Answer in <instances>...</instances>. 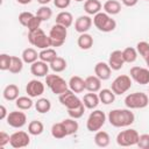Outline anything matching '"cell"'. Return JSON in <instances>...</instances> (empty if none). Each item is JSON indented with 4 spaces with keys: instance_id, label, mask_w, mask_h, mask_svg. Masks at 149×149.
Here are the masks:
<instances>
[{
    "instance_id": "cell-8",
    "label": "cell",
    "mask_w": 149,
    "mask_h": 149,
    "mask_svg": "<svg viewBox=\"0 0 149 149\" xmlns=\"http://www.w3.org/2000/svg\"><path fill=\"white\" fill-rule=\"evenodd\" d=\"M139 133L135 129L128 128L126 130L120 132L116 135V143L120 147H130V146H135L137 144L139 141Z\"/></svg>"
},
{
    "instance_id": "cell-39",
    "label": "cell",
    "mask_w": 149,
    "mask_h": 149,
    "mask_svg": "<svg viewBox=\"0 0 149 149\" xmlns=\"http://www.w3.org/2000/svg\"><path fill=\"white\" fill-rule=\"evenodd\" d=\"M35 15L38 16L42 21H48V20H50L51 16H52V10H51V8H49L47 5H44V6H41V7L37 9V12H36Z\"/></svg>"
},
{
    "instance_id": "cell-24",
    "label": "cell",
    "mask_w": 149,
    "mask_h": 149,
    "mask_svg": "<svg viewBox=\"0 0 149 149\" xmlns=\"http://www.w3.org/2000/svg\"><path fill=\"white\" fill-rule=\"evenodd\" d=\"M102 8L108 15H116L121 12V3L118 0H107L104 3Z\"/></svg>"
},
{
    "instance_id": "cell-40",
    "label": "cell",
    "mask_w": 149,
    "mask_h": 149,
    "mask_svg": "<svg viewBox=\"0 0 149 149\" xmlns=\"http://www.w3.org/2000/svg\"><path fill=\"white\" fill-rule=\"evenodd\" d=\"M85 105L81 102L79 106H77V107H74V108H71V109H68V114H69V116L70 118H72V119H79V118H81L83 115H84V112H85Z\"/></svg>"
},
{
    "instance_id": "cell-29",
    "label": "cell",
    "mask_w": 149,
    "mask_h": 149,
    "mask_svg": "<svg viewBox=\"0 0 149 149\" xmlns=\"http://www.w3.org/2000/svg\"><path fill=\"white\" fill-rule=\"evenodd\" d=\"M56 57H57V52L52 48H47V49H43L38 52V58L41 61L48 63V64H50Z\"/></svg>"
},
{
    "instance_id": "cell-4",
    "label": "cell",
    "mask_w": 149,
    "mask_h": 149,
    "mask_svg": "<svg viewBox=\"0 0 149 149\" xmlns=\"http://www.w3.org/2000/svg\"><path fill=\"white\" fill-rule=\"evenodd\" d=\"M148 104H149V98L143 92H134L125 98V105L129 109L144 108L148 106Z\"/></svg>"
},
{
    "instance_id": "cell-23",
    "label": "cell",
    "mask_w": 149,
    "mask_h": 149,
    "mask_svg": "<svg viewBox=\"0 0 149 149\" xmlns=\"http://www.w3.org/2000/svg\"><path fill=\"white\" fill-rule=\"evenodd\" d=\"M101 2L99 0H85L84 10L87 15H95L101 10Z\"/></svg>"
},
{
    "instance_id": "cell-7",
    "label": "cell",
    "mask_w": 149,
    "mask_h": 149,
    "mask_svg": "<svg viewBox=\"0 0 149 149\" xmlns=\"http://www.w3.org/2000/svg\"><path fill=\"white\" fill-rule=\"evenodd\" d=\"M49 36L51 40V47H62L68 36V28L58 23H55L49 31Z\"/></svg>"
},
{
    "instance_id": "cell-13",
    "label": "cell",
    "mask_w": 149,
    "mask_h": 149,
    "mask_svg": "<svg viewBox=\"0 0 149 149\" xmlns=\"http://www.w3.org/2000/svg\"><path fill=\"white\" fill-rule=\"evenodd\" d=\"M7 123L13 127V128H21L27 123V115L23 112H19V111H14L8 113L7 116Z\"/></svg>"
},
{
    "instance_id": "cell-10",
    "label": "cell",
    "mask_w": 149,
    "mask_h": 149,
    "mask_svg": "<svg viewBox=\"0 0 149 149\" xmlns=\"http://www.w3.org/2000/svg\"><path fill=\"white\" fill-rule=\"evenodd\" d=\"M59 102L63 106H65L68 109H71V108H74V107L79 106L83 101L74 94L73 91H71L69 88L65 92H63L62 94H59Z\"/></svg>"
},
{
    "instance_id": "cell-47",
    "label": "cell",
    "mask_w": 149,
    "mask_h": 149,
    "mask_svg": "<svg viewBox=\"0 0 149 149\" xmlns=\"http://www.w3.org/2000/svg\"><path fill=\"white\" fill-rule=\"evenodd\" d=\"M10 135H8L5 132H0V148H3L7 143H9Z\"/></svg>"
},
{
    "instance_id": "cell-19",
    "label": "cell",
    "mask_w": 149,
    "mask_h": 149,
    "mask_svg": "<svg viewBox=\"0 0 149 149\" xmlns=\"http://www.w3.org/2000/svg\"><path fill=\"white\" fill-rule=\"evenodd\" d=\"M85 88L88 92H99L101 90V79L99 77L88 76L85 78Z\"/></svg>"
},
{
    "instance_id": "cell-32",
    "label": "cell",
    "mask_w": 149,
    "mask_h": 149,
    "mask_svg": "<svg viewBox=\"0 0 149 149\" xmlns=\"http://www.w3.org/2000/svg\"><path fill=\"white\" fill-rule=\"evenodd\" d=\"M50 69L54 71V72H56V73H58V72H62V71H64L65 69H66V61H65V58H63V57H59V56H57L50 64Z\"/></svg>"
},
{
    "instance_id": "cell-2",
    "label": "cell",
    "mask_w": 149,
    "mask_h": 149,
    "mask_svg": "<svg viewBox=\"0 0 149 149\" xmlns=\"http://www.w3.org/2000/svg\"><path fill=\"white\" fill-rule=\"evenodd\" d=\"M93 24L99 31L102 33H109L116 28L115 20L112 19V16L105 12H99L93 16Z\"/></svg>"
},
{
    "instance_id": "cell-30",
    "label": "cell",
    "mask_w": 149,
    "mask_h": 149,
    "mask_svg": "<svg viewBox=\"0 0 149 149\" xmlns=\"http://www.w3.org/2000/svg\"><path fill=\"white\" fill-rule=\"evenodd\" d=\"M99 99H100V102H102L105 105H109V104L114 102L115 93L109 88H102L99 91Z\"/></svg>"
},
{
    "instance_id": "cell-53",
    "label": "cell",
    "mask_w": 149,
    "mask_h": 149,
    "mask_svg": "<svg viewBox=\"0 0 149 149\" xmlns=\"http://www.w3.org/2000/svg\"><path fill=\"white\" fill-rule=\"evenodd\" d=\"M74 1H77V2H80V1H84V0H74Z\"/></svg>"
},
{
    "instance_id": "cell-28",
    "label": "cell",
    "mask_w": 149,
    "mask_h": 149,
    "mask_svg": "<svg viewBox=\"0 0 149 149\" xmlns=\"http://www.w3.org/2000/svg\"><path fill=\"white\" fill-rule=\"evenodd\" d=\"M21 58L23 59L24 63H27V64H33L34 62L37 61L38 54H37V51H36L34 48H27V49H24V50L22 51Z\"/></svg>"
},
{
    "instance_id": "cell-36",
    "label": "cell",
    "mask_w": 149,
    "mask_h": 149,
    "mask_svg": "<svg viewBox=\"0 0 149 149\" xmlns=\"http://www.w3.org/2000/svg\"><path fill=\"white\" fill-rule=\"evenodd\" d=\"M35 108L38 113H48L51 109V102L47 98H40L35 102Z\"/></svg>"
},
{
    "instance_id": "cell-12",
    "label": "cell",
    "mask_w": 149,
    "mask_h": 149,
    "mask_svg": "<svg viewBox=\"0 0 149 149\" xmlns=\"http://www.w3.org/2000/svg\"><path fill=\"white\" fill-rule=\"evenodd\" d=\"M130 78L140 85L149 84V69L141 66H133L129 71Z\"/></svg>"
},
{
    "instance_id": "cell-9",
    "label": "cell",
    "mask_w": 149,
    "mask_h": 149,
    "mask_svg": "<svg viewBox=\"0 0 149 149\" xmlns=\"http://www.w3.org/2000/svg\"><path fill=\"white\" fill-rule=\"evenodd\" d=\"M132 87V78L127 74H120L118 76L111 85V90L115 93V95H121L126 93Z\"/></svg>"
},
{
    "instance_id": "cell-51",
    "label": "cell",
    "mask_w": 149,
    "mask_h": 149,
    "mask_svg": "<svg viewBox=\"0 0 149 149\" xmlns=\"http://www.w3.org/2000/svg\"><path fill=\"white\" fill-rule=\"evenodd\" d=\"M50 1H51V0H37V2H38V3H41L42 6H44V5H48Z\"/></svg>"
},
{
    "instance_id": "cell-11",
    "label": "cell",
    "mask_w": 149,
    "mask_h": 149,
    "mask_svg": "<svg viewBox=\"0 0 149 149\" xmlns=\"http://www.w3.org/2000/svg\"><path fill=\"white\" fill-rule=\"evenodd\" d=\"M30 142V137H29V133H26L23 130H17L15 133H13L10 135V140H9V144L15 148H24L29 144Z\"/></svg>"
},
{
    "instance_id": "cell-41",
    "label": "cell",
    "mask_w": 149,
    "mask_h": 149,
    "mask_svg": "<svg viewBox=\"0 0 149 149\" xmlns=\"http://www.w3.org/2000/svg\"><path fill=\"white\" fill-rule=\"evenodd\" d=\"M136 50L137 52L142 56L143 59L148 58L149 57V42H146V41H141L136 44Z\"/></svg>"
},
{
    "instance_id": "cell-45",
    "label": "cell",
    "mask_w": 149,
    "mask_h": 149,
    "mask_svg": "<svg viewBox=\"0 0 149 149\" xmlns=\"http://www.w3.org/2000/svg\"><path fill=\"white\" fill-rule=\"evenodd\" d=\"M41 23H42V20H41L38 16H36V15H35V16L30 20V22L28 23V26H27L28 31H31V30L38 29V28H40V26H41Z\"/></svg>"
},
{
    "instance_id": "cell-15",
    "label": "cell",
    "mask_w": 149,
    "mask_h": 149,
    "mask_svg": "<svg viewBox=\"0 0 149 149\" xmlns=\"http://www.w3.org/2000/svg\"><path fill=\"white\" fill-rule=\"evenodd\" d=\"M125 59H123V55L121 50H114L111 52L109 57H108V65L111 66L112 70L118 71L120 69H122L123 64H125Z\"/></svg>"
},
{
    "instance_id": "cell-54",
    "label": "cell",
    "mask_w": 149,
    "mask_h": 149,
    "mask_svg": "<svg viewBox=\"0 0 149 149\" xmlns=\"http://www.w3.org/2000/svg\"><path fill=\"white\" fill-rule=\"evenodd\" d=\"M146 1H149V0H146Z\"/></svg>"
},
{
    "instance_id": "cell-48",
    "label": "cell",
    "mask_w": 149,
    "mask_h": 149,
    "mask_svg": "<svg viewBox=\"0 0 149 149\" xmlns=\"http://www.w3.org/2000/svg\"><path fill=\"white\" fill-rule=\"evenodd\" d=\"M7 116H8L7 109L3 105H1L0 106V120H5V119H7Z\"/></svg>"
},
{
    "instance_id": "cell-5",
    "label": "cell",
    "mask_w": 149,
    "mask_h": 149,
    "mask_svg": "<svg viewBox=\"0 0 149 149\" xmlns=\"http://www.w3.org/2000/svg\"><path fill=\"white\" fill-rule=\"evenodd\" d=\"M45 84L51 90L52 93L59 95L66 90H69V83H66L61 76L58 74H47L45 76Z\"/></svg>"
},
{
    "instance_id": "cell-33",
    "label": "cell",
    "mask_w": 149,
    "mask_h": 149,
    "mask_svg": "<svg viewBox=\"0 0 149 149\" xmlns=\"http://www.w3.org/2000/svg\"><path fill=\"white\" fill-rule=\"evenodd\" d=\"M23 59L17 57V56H12V61H10V66H9V72L13 74L20 73L23 69Z\"/></svg>"
},
{
    "instance_id": "cell-1",
    "label": "cell",
    "mask_w": 149,
    "mask_h": 149,
    "mask_svg": "<svg viewBox=\"0 0 149 149\" xmlns=\"http://www.w3.org/2000/svg\"><path fill=\"white\" fill-rule=\"evenodd\" d=\"M108 121L113 127L122 128L134 123L135 115L129 108H116L108 113Z\"/></svg>"
},
{
    "instance_id": "cell-42",
    "label": "cell",
    "mask_w": 149,
    "mask_h": 149,
    "mask_svg": "<svg viewBox=\"0 0 149 149\" xmlns=\"http://www.w3.org/2000/svg\"><path fill=\"white\" fill-rule=\"evenodd\" d=\"M10 61H12V56H9L7 54H1L0 55V70H2V71L9 70Z\"/></svg>"
},
{
    "instance_id": "cell-6",
    "label": "cell",
    "mask_w": 149,
    "mask_h": 149,
    "mask_svg": "<svg viewBox=\"0 0 149 149\" xmlns=\"http://www.w3.org/2000/svg\"><path fill=\"white\" fill-rule=\"evenodd\" d=\"M106 122V115L100 109H94L93 112L90 113L87 121H86V128L88 132L95 133L101 129V127Z\"/></svg>"
},
{
    "instance_id": "cell-3",
    "label": "cell",
    "mask_w": 149,
    "mask_h": 149,
    "mask_svg": "<svg viewBox=\"0 0 149 149\" xmlns=\"http://www.w3.org/2000/svg\"><path fill=\"white\" fill-rule=\"evenodd\" d=\"M28 41H29V43L31 45H34V47H36V48H38L41 50L51 47L50 36L47 35L41 28L29 31L28 33Z\"/></svg>"
},
{
    "instance_id": "cell-17",
    "label": "cell",
    "mask_w": 149,
    "mask_h": 149,
    "mask_svg": "<svg viewBox=\"0 0 149 149\" xmlns=\"http://www.w3.org/2000/svg\"><path fill=\"white\" fill-rule=\"evenodd\" d=\"M49 65L48 63L43 62V61H36L30 65V72L33 76L35 77H45L49 72Z\"/></svg>"
},
{
    "instance_id": "cell-20",
    "label": "cell",
    "mask_w": 149,
    "mask_h": 149,
    "mask_svg": "<svg viewBox=\"0 0 149 149\" xmlns=\"http://www.w3.org/2000/svg\"><path fill=\"white\" fill-rule=\"evenodd\" d=\"M69 88L74 93H81L85 88V79L79 76H72L69 80Z\"/></svg>"
},
{
    "instance_id": "cell-31",
    "label": "cell",
    "mask_w": 149,
    "mask_h": 149,
    "mask_svg": "<svg viewBox=\"0 0 149 149\" xmlns=\"http://www.w3.org/2000/svg\"><path fill=\"white\" fill-rule=\"evenodd\" d=\"M51 135L55 137V139H64L65 136H68V133H66V129L63 125V122H57V123H54L52 127H51Z\"/></svg>"
},
{
    "instance_id": "cell-50",
    "label": "cell",
    "mask_w": 149,
    "mask_h": 149,
    "mask_svg": "<svg viewBox=\"0 0 149 149\" xmlns=\"http://www.w3.org/2000/svg\"><path fill=\"white\" fill-rule=\"evenodd\" d=\"M19 3H21V5H28V3H30L33 0H16Z\"/></svg>"
},
{
    "instance_id": "cell-25",
    "label": "cell",
    "mask_w": 149,
    "mask_h": 149,
    "mask_svg": "<svg viewBox=\"0 0 149 149\" xmlns=\"http://www.w3.org/2000/svg\"><path fill=\"white\" fill-rule=\"evenodd\" d=\"M56 23H58L61 26H64L65 28H69L73 23V16H72V14L70 12L62 10L56 16Z\"/></svg>"
},
{
    "instance_id": "cell-38",
    "label": "cell",
    "mask_w": 149,
    "mask_h": 149,
    "mask_svg": "<svg viewBox=\"0 0 149 149\" xmlns=\"http://www.w3.org/2000/svg\"><path fill=\"white\" fill-rule=\"evenodd\" d=\"M65 129H66V133L68 135H72L74 133H77L78 128H79V125L78 122L76 121V119H72V118H69V119H65L62 121Z\"/></svg>"
},
{
    "instance_id": "cell-37",
    "label": "cell",
    "mask_w": 149,
    "mask_h": 149,
    "mask_svg": "<svg viewBox=\"0 0 149 149\" xmlns=\"http://www.w3.org/2000/svg\"><path fill=\"white\" fill-rule=\"evenodd\" d=\"M137 50L133 47H127L126 49L122 50V55H123V59L126 63H134L137 58Z\"/></svg>"
},
{
    "instance_id": "cell-52",
    "label": "cell",
    "mask_w": 149,
    "mask_h": 149,
    "mask_svg": "<svg viewBox=\"0 0 149 149\" xmlns=\"http://www.w3.org/2000/svg\"><path fill=\"white\" fill-rule=\"evenodd\" d=\"M144 61H146V64H147V66H148V69H149V57H148V58H146Z\"/></svg>"
},
{
    "instance_id": "cell-44",
    "label": "cell",
    "mask_w": 149,
    "mask_h": 149,
    "mask_svg": "<svg viewBox=\"0 0 149 149\" xmlns=\"http://www.w3.org/2000/svg\"><path fill=\"white\" fill-rule=\"evenodd\" d=\"M141 149H149V134H142L139 136V141L136 144Z\"/></svg>"
},
{
    "instance_id": "cell-22",
    "label": "cell",
    "mask_w": 149,
    "mask_h": 149,
    "mask_svg": "<svg viewBox=\"0 0 149 149\" xmlns=\"http://www.w3.org/2000/svg\"><path fill=\"white\" fill-rule=\"evenodd\" d=\"M19 93H20V90H19V86L15 85V84H9L7 85L5 88H3V92H2V95L6 100L8 101H14L19 98Z\"/></svg>"
},
{
    "instance_id": "cell-34",
    "label": "cell",
    "mask_w": 149,
    "mask_h": 149,
    "mask_svg": "<svg viewBox=\"0 0 149 149\" xmlns=\"http://www.w3.org/2000/svg\"><path fill=\"white\" fill-rule=\"evenodd\" d=\"M44 130V126L41 121L38 120H33L29 122L28 125V133L30 135H34V136H37V135H41Z\"/></svg>"
},
{
    "instance_id": "cell-18",
    "label": "cell",
    "mask_w": 149,
    "mask_h": 149,
    "mask_svg": "<svg viewBox=\"0 0 149 149\" xmlns=\"http://www.w3.org/2000/svg\"><path fill=\"white\" fill-rule=\"evenodd\" d=\"M94 73L97 77H99L101 80H107L111 77L112 73V69L108 65V63L105 62H98L94 65Z\"/></svg>"
},
{
    "instance_id": "cell-26",
    "label": "cell",
    "mask_w": 149,
    "mask_h": 149,
    "mask_svg": "<svg viewBox=\"0 0 149 149\" xmlns=\"http://www.w3.org/2000/svg\"><path fill=\"white\" fill-rule=\"evenodd\" d=\"M77 44L81 50H88L93 45V37L87 33H83L79 35L77 40Z\"/></svg>"
},
{
    "instance_id": "cell-46",
    "label": "cell",
    "mask_w": 149,
    "mask_h": 149,
    "mask_svg": "<svg viewBox=\"0 0 149 149\" xmlns=\"http://www.w3.org/2000/svg\"><path fill=\"white\" fill-rule=\"evenodd\" d=\"M71 0H54V5L59 9H65L70 6Z\"/></svg>"
},
{
    "instance_id": "cell-49",
    "label": "cell",
    "mask_w": 149,
    "mask_h": 149,
    "mask_svg": "<svg viewBox=\"0 0 149 149\" xmlns=\"http://www.w3.org/2000/svg\"><path fill=\"white\" fill-rule=\"evenodd\" d=\"M122 1V3L125 5V6H127V7H133V6H135L137 2H139V0H121Z\"/></svg>"
},
{
    "instance_id": "cell-35",
    "label": "cell",
    "mask_w": 149,
    "mask_h": 149,
    "mask_svg": "<svg viewBox=\"0 0 149 149\" xmlns=\"http://www.w3.org/2000/svg\"><path fill=\"white\" fill-rule=\"evenodd\" d=\"M15 105H16V107L19 108V109H21V111H27V109H30L31 107H33V105H34V102H33V100H31V98L28 95V97H19L16 100H15Z\"/></svg>"
},
{
    "instance_id": "cell-27",
    "label": "cell",
    "mask_w": 149,
    "mask_h": 149,
    "mask_svg": "<svg viewBox=\"0 0 149 149\" xmlns=\"http://www.w3.org/2000/svg\"><path fill=\"white\" fill-rule=\"evenodd\" d=\"M111 142V137L108 135L107 132H104V130H98L95 132V135H94V143L98 146V147H101V148H105Z\"/></svg>"
},
{
    "instance_id": "cell-14",
    "label": "cell",
    "mask_w": 149,
    "mask_h": 149,
    "mask_svg": "<svg viewBox=\"0 0 149 149\" xmlns=\"http://www.w3.org/2000/svg\"><path fill=\"white\" fill-rule=\"evenodd\" d=\"M26 92L30 98H37L44 93V84L37 79L28 81L26 86Z\"/></svg>"
},
{
    "instance_id": "cell-43",
    "label": "cell",
    "mask_w": 149,
    "mask_h": 149,
    "mask_svg": "<svg viewBox=\"0 0 149 149\" xmlns=\"http://www.w3.org/2000/svg\"><path fill=\"white\" fill-rule=\"evenodd\" d=\"M34 16H35V15H34L33 13H30V12H22V13H20V15H19V22L21 23V26H23V27L27 28L28 23L30 22V20H31Z\"/></svg>"
},
{
    "instance_id": "cell-16",
    "label": "cell",
    "mask_w": 149,
    "mask_h": 149,
    "mask_svg": "<svg viewBox=\"0 0 149 149\" xmlns=\"http://www.w3.org/2000/svg\"><path fill=\"white\" fill-rule=\"evenodd\" d=\"M93 23V20L88 16V15H80L74 21V29L76 31H78L79 34H83V33H87L91 28Z\"/></svg>"
},
{
    "instance_id": "cell-21",
    "label": "cell",
    "mask_w": 149,
    "mask_h": 149,
    "mask_svg": "<svg viewBox=\"0 0 149 149\" xmlns=\"http://www.w3.org/2000/svg\"><path fill=\"white\" fill-rule=\"evenodd\" d=\"M83 104L85 105L86 108L88 109H94L97 108V106L99 105L100 102V99H99V94H97L95 92H90V93H86L83 98Z\"/></svg>"
}]
</instances>
